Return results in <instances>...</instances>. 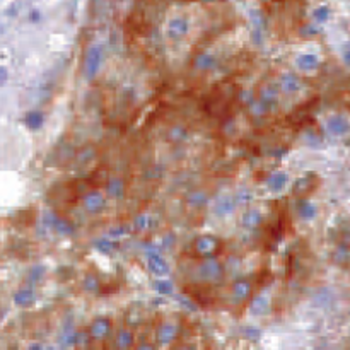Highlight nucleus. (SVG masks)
<instances>
[{
	"label": "nucleus",
	"mask_w": 350,
	"mask_h": 350,
	"mask_svg": "<svg viewBox=\"0 0 350 350\" xmlns=\"http://www.w3.org/2000/svg\"><path fill=\"white\" fill-rule=\"evenodd\" d=\"M328 15H330V9L326 5H321V7H318V9L314 10V17H316L318 21H326Z\"/></svg>",
	"instance_id": "nucleus-2"
},
{
	"label": "nucleus",
	"mask_w": 350,
	"mask_h": 350,
	"mask_svg": "<svg viewBox=\"0 0 350 350\" xmlns=\"http://www.w3.org/2000/svg\"><path fill=\"white\" fill-rule=\"evenodd\" d=\"M186 29H188V22L183 17L173 19L169 24V33L173 34V36H183V34L186 33Z\"/></svg>",
	"instance_id": "nucleus-1"
},
{
	"label": "nucleus",
	"mask_w": 350,
	"mask_h": 350,
	"mask_svg": "<svg viewBox=\"0 0 350 350\" xmlns=\"http://www.w3.org/2000/svg\"><path fill=\"white\" fill-rule=\"evenodd\" d=\"M138 350H152V349H150V347H147V345H144V347H140Z\"/></svg>",
	"instance_id": "nucleus-3"
}]
</instances>
